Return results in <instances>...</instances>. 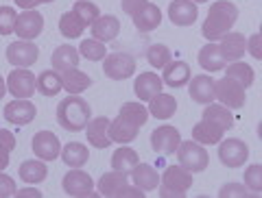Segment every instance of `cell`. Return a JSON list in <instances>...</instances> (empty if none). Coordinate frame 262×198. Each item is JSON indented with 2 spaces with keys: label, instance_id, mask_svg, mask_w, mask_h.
I'll list each match as a JSON object with an SVG mask.
<instances>
[{
  "label": "cell",
  "instance_id": "47",
  "mask_svg": "<svg viewBox=\"0 0 262 198\" xmlns=\"http://www.w3.org/2000/svg\"><path fill=\"white\" fill-rule=\"evenodd\" d=\"M146 3H149V0H122L120 5H122V11H125V13H129V15H136V13L140 11Z\"/></svg>",
  "mask_w": 262,
  "mask_h": 198
},
{
  "label": "cell",
  "instance_id": "27",
  "mask_svg": "<svg viewBox=\"0 0 262 198\" xmlns=\"http://www.w3.org/2000/svg\"><path fill=\"white\" fill-rule=\"evenodd\" d=\"M149 113L155 115L158 120H168V118H173L175 111H177V101L173 96H168V94H158L155 98H151L149 101Z\"/></svg>",
  "mask_w": 262,
  "mask_h": 198
},
{
  "label": "cell",
  "instance_id": "25",
  "mask_svg": "<svg viewBox=\"0 0 262 198\" xmlns=\"http://www.w3.org/2000/svg\"><path fill=\"white\" fill-rule=\"evenodd\" d=\"M131 179H134V185L149 192V189H155L160 183V175L153 170V166L149 163H138V166L131 170Z\"/></svg>",
  "mask_w": 262,
  "mask_h": 198
},
{
  "label": "cell",
  "instance_id": "33",
  "mask_svg": "<svg viewBox=\"0 0 262 198\" xmlns=\"http://www.w3.org/2000/svg\"><path fill=\"white\" fill-rule=\"evenodd\" d=\"M61 159L66 161V166L70 168H81L83 163L90 159V153L83 144L79 142H72V144H66L63 151H61Z\"/></svg>",
  "mask_w": 262,
  "mask_h": 198
},
{
  "label": "cell",
  "instance_id": "44",
  "mask_svg": "<svg viewBox=\"0 0 262 198\" xmlns=\"http://www.w3.org/2000/svg\"><path fill=\"white\" fill-rule=\"evenodd\" d=\"M221 198H245V196H258L256 192H247V185H238V183H227L221 187L219 192Z\"/></svg>",
  "mask_w": 262,
  "mask_h": 198
},
{
  "label": "cell",
  "instance_id": "26",
  "mask_svg": "<svg viewBox=\"0 0 262 198\" xmlns=\"http://www.w3.org/2000/svg\"><path fill=\"white\" fill-rule=\"evenodd\" d=\"M223 133H225L223 129L212 125V122H208V120H201L199 125L192 127V139L199 142V144H210V146L219 144L221 139H223Z\"/></svg>",
  "mask_w": 262,
  "mask_h": 198
},
{
  "label": "cell",
  "instance_id": "49",
  "mask_svg": "<svg viewBox=\"0 0 262 198\" xmlns=\"http://www.w3.org/2000/svg\"><path fill=\"white\" fill-rule=\"evenodd\" d=\"M0 146H5L7 151H13V148H15V137H13L11 131L0 129Z\"/></svg>",
  "mask_w": 262,
  "mask_h": 198
},
{
  "label": "cell",
  "instance_id": "37",
  "mask_svg": "<svg viewBox=\"0 0 262 198\" xmlns=\"http://www.w3.org/2000/svg\"><path fill=\"white\" fill-rule=\"evenodd\" d=\"M227 74L225 77H229V79H234V81H238V83L247 89V87H251V83H253V68L249 63H243V61H232L227 65V70H225Z\"/></svg>",
  "mask_w": 262,
  "mask_h": 198
},
{
  "label": "cell",
  "instance_id": "24",
  "mask_svg": "<svg viewBox=\"0 0 262 198\" xmlns=\"http://www.w3.org/2000/svg\"><path fill=\"white\" fill-rule=\"evenodd\" d=\"M61 85L68 94H81L92 85V79H90L85 72H81L77 68H70V70L61 72Z\"/></svg>",
  "mask_w": 262,
  "mask_h": 198
},
{
  "label": "cell",
  "instance_id": "51",
  "mask_svg": "<svg viewBox=\"0 0 262 198\" xmlns=\"http://www.w3.org/2000/svg\"><path fill=\"white\" fill-rule=\"evenodd\" d=\"M9 153H11V151H7L5 146H0V172H3L7 166H9Z\"/></svg>",
  "mask_w": 262,
  "mask_h": 198
},
{
  "label": "cell",
  "instance_id": "54",
  "mask_svg": "<svg viewBox=\"0 0 262 198\" xmlns=\"http://www.w3.org/2000/svg\"><path fill=\"white\" fill-rule=\"evenodd\" d=\"M42 3H53V0H39V5H42Z\"/></svg>",
  "mask_w": 262,
  "mask_h": 198
},
{
  "label": "cell",
  "instance_id": "22",
  "mask_svg": "<svg viewBox=\"0 0 262 198\" xmlns=\"http://www.w3.org/2000/svg\"><path fill=\"white\" fill-rule=\"evenodd\" d=\"M190 81V68L186 61H168L164 65V77L162 83H166L168 87H184Z\"/></svg>",
  "mask_w": 262,
  "mask_h": 198
},
{
  "label": "cell",
  "instance_id": "48",
  "mask_svg": "<svg viewBox=\"0 0 262 198\" xmlns=\"http://www.w3.org/2000/svg\"><path fill=\"white\" fill-rule=\"evenodd\" d=\"M247 48H249V53H251V57L253 59H262V46H260V35L256 33V35H251L249 37V42H247Z\"/></svg>",
  "mask_w": 262,
  "mask_h": 198
},
{
  "label": "cell",
  "instance_id": "14",
  "mask_svg": "<svg viewBox=\"0 0 262 198\" xmlns=\"http://www.w3.org/2000/svg\"><path fill=\"white\" fill-rule=\"evenodd\" d=\"M35 105H33L31 101H27V98H15V101H11L9 105L5 107V118L7 122H13V125H29V122H33V118H35Z\"/></svg>",
  "mask_w": 262,
  "mask_h": 198
},
{
  "label": "cell",
  "instance_id": "50",
  "mask_svg": "<svg viewBox=\"0 0 262 198\" xmlns=\"http://www.w3.org/2000/svg\"><path fill=\"white\" fill-rule=\"evenodd\" d=\"M15 196L18 198H42V192H37V189H33V187H24V189H18Z\"/></svg>",
  "mask_w": 262,
  "mask_h": 198
},
{
  "label": "cell",
  "instance_id": "34",
  "mask_svg": "<svg viewBox=\"0 0 262 198\" xmlns=\"http://www.w3.org/2000/svg\"><path fill=\"white\" fill-rule=\"evenodd\" d=\"M127 177L129 175H122V172H110V175H103L101 181H98V192H101V196L114 198L122 185H127Z\"/></svg>",
  "mask_w": 262,
  "mask_h": 198
},
{
  "label": "cell",
  "instance_id": "11",
  "mask_svg": "<svg viewBox=\"0 0 262 198\" xmlns=\"http://www.w3.org/2000/svg\"><path fill=\"white\" fill-rule=\"evenodd\" d=\"M59 151H61L59 137L51 133V131H39V133L33 135V153H35L39 159L53 161L59 157Z\"/></svg>",
  "mask_w": 262,
  "mask_h": 198
},
{
  "label": "cell",
  "instance_id": "20",
  "mask_svg": "<svg viewBox=\"0 0 262 198\" xmlns=\"http://www.w3.org/2000/svg\"><path fill=\"white\" fill-rule=\"evenodd\" d=\"M134 92H136V96L140 98V101L149 103L151 98H155L162 92V79L158 77V74H153V72H142L140 77L136 79V83H134Z\"/></svg>",
  "mask_w": 262,
  "mask_h": 198
},
{
  "label": "cell",
  "instance_id": "8",
  "mask_svg": "<svg viewBox=\"0 0 262 198\" xmlns=\"http://www.w3.org/2000/svg\"><path fill=\"white\" fill-rule=\"evenodd\" d=\"M39 57V51L35 44L27 42V39H22V42H13L9 48H7V61L15 68H29L37 61Z\"/></svg>",
  "mask_w": 262,
  "mask_h": 198
},
{
  "label": "cell",
  "instance_id": "3",
  "mask_svg": "<svg viewBox=\"0 0 262 198\" xmlns=\"http://www.w3.org/2000/svg\"><path fill=\"white\" fill-rule=\"evenodd\" d=\"M179 166L188 172H201L208 168V153L199 142H184L177 146Z\"/></svg>",
  "mask_w": 262,
  "mask_h": 198
},
{
  "label": "cell",
  "instance_id": "36",
  "mask_svg": "<svg viewBox=\"0 0 262 198\" xmlns=\"http://www.w3.org/2000/svg\"><path fill=\"white\" fill-rule=\"evenodd\" d=\"M83 29H85V24H83V20H81L75 11H68V13L61 15V20H59V31H61L63 37L75 39V37H79L81 33H83Z\"/></svg>",
  "mask_w": 262,
  "mask_h": 198
},
{
  "label": "cell",
  "instance_id": "2",
  "mask_svg": "<svg viewBox=\"0 0 262 198\" xmlns=\"http://www.w3.org/2000/svg\"><path fill=\"white\" fill-rule=\"evenodd\" d=\"M90 115H92L90 105L83 98H79V94H70L57 107V122H59L66 131H72V133H77V131L88 127Z\"/></svg>",
  "mask_w": 262,
  "mask_h": 198
},
{
  "label": "cell",
  "instance_id": "12",
  "mask_svg": "<svg viewBox=\"0 0 262 198\" xmlns=\"http://www.w3.org/2000/svg\"><path fill=\"white\" fill-rule=\"evenodd\" d=\"M44 29V18L42 13L33 11V9H27L24 13L18 15V20H15V31L18 33V37L27 39V42H31V39H35L39 33H42Z\"/></svg>",
  "mask_w": 262,
  "mask_h": 198
},
{
  "label": "cell",
  "instance_id": "55",
  "mask_svg": "<svg viewBox=\"0 0 262 198\" xmlns=\"http://www.w3.org/2000/svg\"><path fill=\"white\" fill-rule=\"evenodd\" d=\"M194 3H208V0H194Z\"/></svg>",
  "mask_w": 262,
  "mask_h": 198
},
{
  "label": "cell",
  "instance_id": "1",
  "mask_svg": "<svg viewBox=\"0 0 262 198\" xmlns=\"http://www.w3.org/2000/svg\"><path fill=\"white\" fill-rule=\"evenodd\" d=\"M238 20V9L236 5L227 3V0H219V3L210 5V11H208V18L201 27V35L208 39V42H216L229 33V29L236 24Z\"/></svg>",
  "mask_w": 262,
  "mask_h": 198
},
{
  "label": "cell",
  "instance_id": "18",
  "mask_svg": "<svg viewBox=\"0 0 262 198\" xmlns=\"http://www.w3.org/2000/svg\"><path fill=\"white\" fill-rule=\"evenodd\" d=\"M140 127L134 125L131 120H127L125 115H118L116 120H110V139L118 144H129L138 137Z\"/></svg>",
  "mask_w": 262,
  "mask_h": 198
},
{
  "label": "cell",
  "instance_id": "13",
  "mask_svg": "<svg viewBox=\"0 0 262 198\" xmlns=\"http://www.w3.org/2000/svg\"><path fill=\"white\" fill-rule=\"evenodd\" d=\"M162 185L177 192L179 198H184L188 189L192 187V175L188 170H184L182 166H168L162 175Z\"/></svg>",
  "mask_w": 262,
  "mask_h": 198
},
{
  "label": "cell",
  "instance_id": "39",
  "mask_svg": "<svg viewBox=\"0 0 262 198\" xmlns=\"http://www.w3.org/2000/svg\"><path fill=\"white\" fill-rule=\"evenodd\" d=\"M79 53L90 61H101L105 59V53L107 51H105V44L98 42V39H85V42H81Z\"/></svg>",
  "mask_w": 262,
  "mask_h": 198
},
{
  "label": "cell",
  "instance_id": "10",
  "mask_svg": "<svg viewBox=\"0 0 262 198\" xmlns=\"http://www.w3.org/2000/svg\"><path fill=\"white\" fill-rule=\"evenodd\" d=\"M61 185H63V192L68 196L81 198V196H92L94 181L90 179V175L83 172V170H72V172H68V175L63 177Z\"/></svg>",
  "mask_w": 262,
  "mask_h": 198
},
{
  "label": "cell",
  "instance_id": "40",
  "mask_svg": "<svg viewBox=\"0 0 262 198\" xmlns=\"http://www.w3.org/2000/svg\"><path fill=\"white\" fill-rule=\"evenodd\" d=\"M72 11H75V13L79 15V18L83 20L85 27H88V24L92 27L94 20L98 18V15H101V11H98V7H96L94 3H88V0H77V3H75V9H72Z\"/></svg>",
  "mask_w": 262,
  "mask_h": 198
},
{
  "label": "cell",
  "instance_id": "16",
  "mask_svg": "<svg viewBox=\"0 0 262 198\" xmlns=\"http://www.w3.org/2000/svg\"><path fill=\"white\" fill-rule=\"evenodd\" d=\"M188 92H190V98L199 105H210L214 101V79L208 77V74H199L192 81H188Z\"/></svg>",
  "mask_w": 262,
  "mask_h": 198
},
{
  "label": "cell",
  "instance_id": "4",
  "mask_svg": "<svg viewBox=\"0 0 262 198\" xmlns=\"http://www.w3.org/2000/svg\"><path fill=\"white\" fill-rule=\"evenodd\" d=\"M214 98L227 105L229 109H241L245 105V87L238 81L225 77L221 81H214Z\"/></svg>",
  "mask_w": 262,
  "mask_h": 198
},
{
  "label": "cell",
  "instance_id": "28",
  "mask_svg": "<svg viewBox=\"0 0 262 198\" xmlns=\"http://www.w3.org/2000/svg\"><path fill=\"white\" fill-rule=\"evenodd\" d=\"M199 63H201V68L203 70H210V72H216V70H223L225 68V59H223V55H221L219 51V44H206L199 51Z\"/></svg>",
  "mask_w": 262,
  "mask_h": 198
},
{
  "label": "cell",
  "instance_id": "42",
  "mask_svg": "<svg viewBox=\"0 0 262 198\" xmlns=\"http://www.w3.org/2000/svg\"><path fill=\"white\" fill-rule=\"evenodd\" d=\"M15 20L18 15L11 7H0V35H11L15 31Z\"/></svg>",
  "mask_w": 262,
  "mask_h": 198
},
{
  "label": "cell",
  "instance_id": "32",
  "mask_svg": "<svg viewBox=\"0 0 262 198\" xmlns=\"http://www.w3.org/2000/svg\"><path fill=\"white\" fill-rule=\"evenodd\" d=\"M61 89V74L57 70H44L37 77V92L42 96H57Z\"/></svg>",
  "mask_w": 262,
  "mask_h": 198
},
{
  "label": "cell",
  "instance_id": "41",
  "mask_svg": "<svg viewBox=\"0 0 262 198\" xmlns=\"http://www.w3.org/2000/svg\"><path fill=\"white\" fill-rule=\"evenodd\" d=\"M146 59L153 68H164L168 61H170V51L164 44H153L149 46V51H146Z\"/></svg>",
  "mask_w": 262,
  "mask_h": 198
},
{
  "label": "cell",
  "instance_id": "17",
  "mask_svg": "<svg viewBox=\"0 0 262 198\" xmlns=\"http://www.w3.org/2000/svg\"><path fill=\"white\" fill-rule=\"evenodd\" d=\"M245 48H247V39L243 33H225L219 44V51L225 61H238L245 55Z\"/></svg>",
  "mask_w": 262,
  "mask_h": 198
},
{
  "label": "cell",
  "instance_id": "30",
  "mask_svg": "<svg viewBox=\"0 0 262 198\" xmlns=\"http://www.w3.org/2000/svg\"><path fill=\"white\" fill-rule=\"evenodd\" d=\"M51 61H53V68L59 70V72L70 70V68H77V63H79V51H77V48H72V46H68V44H63V46H59L53 53Z\"/></svg>",
  "mask_w": 262,
  "mask_h": 198
},
{
  "label": "cell",
  "instance_id": "29",
  "mask_svg": "<svg viewBox=\"0 0 262 198\" xmlns=\"http://www.w3.org/2000/svg\"><path fill=\"white\" fill-rule=\"evenodd\" d=\"M203 120H208V122H212V125L221 127L223 131H229L234 127V115L223 105H212L210 103L206 107V111H203Z\"/></svg>",
  "mask_w": 262,
  "mask_h": 198
},
{
  "label": "cell",
  "instance_id": "43",
  "mask_svg": "<svg viewBox=\"0 0 262 198\" xmlns=\"http://www.w3.org/2000/svg\"><path fill=\"white\" fill-rule=\"evenodd\" d=\"M245 185H247L251 192H260L262 189V166H249L245 172Z\"/></svg>",
  "mask_w": 262,
  "mask_h": 198
},
{
  "label": "cell",
  "instance_id": "15",
  "mask_svg": "<svg viewBox=\"0 0 262 198\" xmlns=\"http://www.w3.org/2000/svg\"><path fill=\"white\" fill-rule=\"evenodd\" d=\"M196 15H199V9L192 0H173L168 7V18L175 27H190L194 24Z\"/></svg>",
  "mask_w": 262,
  "mask_h": 198
},
{
  "label": "cell",
  "instance_id": "7",
  "mask_svg": "<svg viewBox=\"0 0 262 198\" xmlns=\"http://www.w3.org/2000/svg\"><path fill=\"white\" fill-rule=\"evenodd\" d=\"M37 89V79L31 70H13L7 79V92H11L15 98H31Z\"/></svg>",
  "mask_w": 262,
  "mask_h": 198
},
{
  "label": "cell",
  "instance_id": "9",
  "mask_svg": "<svg viewBox=\"0 0 262 198\" xmlns=\"http://www.w3.org/2000/svg\"><path fill=\"white\" fill-rule=\"evenodd\" d=\"M182 144V135L175 127H160L151 133V148L162 155H173Z\"/></svg>",
  "mask_w": 262,
  "mask_h": 198
},
{
  "label": "cell",
  "instance_id": "45",
  "mask_svg": "<svg viewBox=\"0 0 262 198\" xmlns=\"http://www.w3.org/2000/svg\"><path fill=\"white\" fill-rule=\"evenodd\" d=\"M15 181L7 175H0V198H9V196H15Z\"/></svg>",
  "mask_w": 262,
  "mask_h": 198
},
{
  "label": "cell",
  "instance_id": "35",
  "mask_svg": "<svg viewBox=\"0 0 262 198\" xmlns=\"http://www.w3.org/2000/svg\"><path fill=\"white\" fill-rule=\"evenodd\" d=\"M46 175H48V170L42 161L31 159V161H24L20 166V179L24 183H42L46 179Z\"/></svg>",
  "mask_w": 262,
  "mask_h": 198
},
{
  "label": "cell",
  "instance_id": "23",
  "mask_svg": "<svg viewBox=\"0 0 262 198\" xmlns=\"http://www.w3.org/2000/svg\"><path fill=\"white\" fill-rule=\"evenodd\" d=\"M162 22V11L153 3H146L140 11L134 15V27L140 33H149L153 29H158Z\"/></svg>",
  "mask_w": 262,
  "mask_h": 198
},
{
  "label": "cell",
  "instance_id": "19",
  "mask_svg": "<svg viewBox=\"0 0 262 198\" xmlns=\"http://www.w3.org/2000/svg\"><path fill=\"white\" fill-rule=\"evenodd\" d=\"M88 142L94 148H107L112 144V139H110V118L98 115V118L88 122Z\"/></svg>",
  "mask_w": 262,
  "mask_h": 198
},
{
  "label": "cell",
  "instance_id": "53",
  "mask_svg": "<svg viewBox=\"0 0 262 198\" xmlns=\"http://www.w3.org/2000/svg\"><path fill=\"white\" fill-rule=\"evenodd\" d=\"M7 94V83H5V79L0 77V98H3Z\"/></svg>",
  "mask_w": 262,
  "mask_h": 198
},
{
  "label": "cell",
  "instance_id": "52",
  "mask_svg": "<svg viewBox=\"0 0 262 198\" xmlns=\"http://www.w3.org/2000/svg\"><path fill=\"white\" fill-rule=\"evenodd\" d=\"M15 5H20L22 9H35L39 5V0H15Z\"/></svg>",
  "mask_w": 262,
  "mask_h": 198
},
{
  "label": "cell",
  "instance_id": "5",
  "mask_svg": "<svg viewBox=\"0 0 262 198\" xmlns=\"http://www.w3.org/2000/svg\"><path fill=\"white\" fill-rule=\"evenodd\" d=\"M219 159L227 168H241L249 159V148L243 139H225L219 146Z\"/></svg>",
  "mask_w": 262,
  "mask_h": 198
},
{
  "label": "cell",
  "instance_id": "38",
  "mask_svg": "<svg viewBox=\"0 0 262 198\" xmlns=\"http://www.w3.org/2000/svg\"><path fill=\"white\" fill-rule=\"evenodd\" d=\"M118 115H125L127 120H131L134 125L138 127H142L146 118H149V111H146V107L144 105H138V103H125L120 107V113Z\"/></svg>",
  "mask_w": 262,
  "mask_h": 198
},
{
  "label": "cell",
  "instance_id": "6",
  "mask_svg": "<svg viewBox=\"0 0 262 198\" xmlns=\"http://www.w3.org/2000/svg\"><path fill=\"white\" fill-rule=\"evenodd\" d=\"M105 74L114 81H122L129 79L136 72V59L127 53H114L110 57H105V65H103Z\"/></svg>",
  "mask_w": 262,
  "mask_h": 198
},
{
  "label": "cell",
  "instance_id": "31",
  "mask_svg": "<svg viewBox=\"0 0 262 198\" xmlns=\"http://www.w3.org/2000/svg\"><path fill=\"white\" fill-rule=\"evenodd\" d=\"M138 153L134 148H118L116 153L112 155V168L116 172H122V175H131V170L138 166Z\"/></svg>",
  "mask_w": 262,
  "mask_h": 198
},
{
  "label": "cell",
  "instance_id": "21",
  "mask_svg": "<svg viewBox=\"0 0 262 198\" xmlns=\"http://www.w3.org/2000/svg\"><path fill=\"white\" fill-rule=\"evenodd\" d=\"M120 33V22L114 15H98L92 24V35L98 42L107 44L112 39H116V35Z\"/></svg>",
  "mask_w": 262,
  "mask_h": 198
},
{
  "label": "cell",
  "instance_id": "46",
  "mask_svg": "<svg viewBox=\"0 0 262 198\" xmlns=\"http://www.w3.org/2000/svg\"><path fill=\"white\" fill-rule=\"evenodd\" d=\"M144 198V189H140V187H131L129 183L127 185H122L118 192H116V196L114 198Z\"/></svg>",
  "mask_w": 262,
  "mask_h": 198
}]
</instances>
